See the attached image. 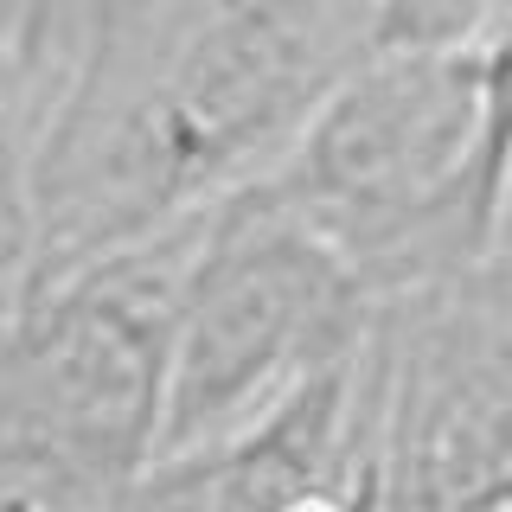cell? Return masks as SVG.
I'll return each mask as SVG.
<instances>
[{"instance_id":"6da1fadb","label":"cell","mask_w":512,"mask_h":512,"mask_svg":"<svg viewBox=\"0 0 512 512\" xmlns=\"http://www.w3.org/2000/svg\"><path fill=\"white\" fill-rule=\"evenodd\" d=\"M359 52V0H160L45 135L20 288L173 231L269 173Z\"/></svg>"},{"instance_id":"5b68a950","label":"cell","mask_w":512,"mask_h":512,"mask_svg":"<svg viewBox=\"0 0 512 512\" xmlns=\"http://www.w3.org/2000/svg\"><path fill=\"white\" fill-rule=\"evenodd\" d=\"M506 0H359L365 52L384 45H455L474 39Z\"/></svg>"},{"instance_id":"8992f818","label":"cell","mask_w":512,"mask_h":512,"mask_svg":"<svg viewBox=\"0 0 512 512\" xmlns=\"http://www.w3.org/2000/svg\"><path fill=\"white\" fill-rule=\"evenodd\" d=\"M154 7H160V0H84V32H77V71H71V90L84 84V77H90L109 52H116V45H122L141 20H148ZM71 90H64V96H71ZM58 109H64V103H58Z\"/></svg>"},{"instance_id":"7a4b0ae2","label":"cell","mask_w":512,"mask_h":512,"mask_svg":"<svg viewBox=\"0 0 512 512\" xmlns=\"http://www.w3.org/2000/svg\"><path fill=\"white\" fill-rule=\"evenodd\" d=\"M480 45L359 52L256 173L365 276L378 301L500 263L512 192L480 148Z\"/></svg>"},{"instance_id":"3957f363","label":"cell","mask_w":512,"mask_h":512,"mask_svg":"<svg viewBox=\"0 0 512 512\" xmlns=\"http://www.w3.org/2000/svg\"><path fill=\"white\" fill-rule=\"evenodd\" d=\"M199 218L39 276L0 308V500L135 506L160 461L173 308Z\"/></svg>"},{"instance_id":"277c9868","label":"cell","mask_w":512,"mask_h":512,"mask_svg":"<svg viewBox=\"0 0 512 512\" xmlns=\"http://www.w3.org/2000/svg\"><path fill=\"white\" fill-rule=\"evenodd\" d=\"M378 295L301 212L244 180L205 205L167 352L160 461H186L276 410L301 378L359 359Z\"/></svg>"}]
</instances>
